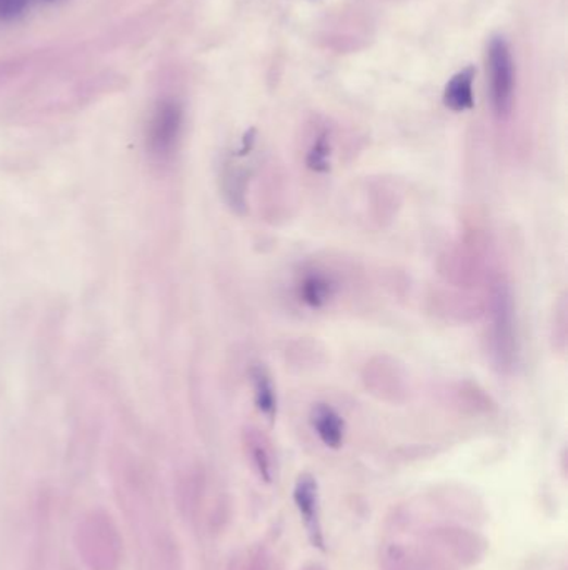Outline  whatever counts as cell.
I'll use <instances>...</instances> for the list:
<instances>
[{
    "mask_svg": "<svg viewBox=\"0 0 568 570\" xmlns=\"http://www.w3.org/2000/svg\"><path fill=\"white\" fill-rule=\"evenodd\" d=\"M491 351L501 373L512 371L517 361L516 308L505 283H498L492 298Z\"/></svg>",
    "mask_w": 568,
    "mask_h": 570,
    "instance_id": "1",
    "label": "cell"
},
{
    "mask_svg": "<svg viewBox=\"0 0 568 570\" xmlns=\"http://www.w3.org/2000/svg\"><path fill=\"white\" fill-rule=\"evenodd\" d=\"M488 81H491L492 106L498 118H507L516 94V65L512 52L504 37H492L487 49Z\"/></svg>",
    "mask_w": 568,
    "mask_h": 570,
    "instance_id": "2",
    "label": "cell"
},
{
    "mask_svg": "<svg viewBox=\"0 0 568 570\" xmlns=\"http://www.w3.org/2000/svg\"><path fill=\"white\" fill-rule=\"evenodd\" d=\"M182 109L172 100H164L154 110L147 128V149L156 159L166 160L177 149L182 132Z\"/></svg>",
    "mask_w": 568,
    "mask_h": 570,
    "instance_id": "3",
    "label": "cell"
},
{
    "mask_svg": "<svg viewBox=\"0 0 568 570\" xmlns=\"http://www.w3.org/2000/svg\"><path fill=\"white\" fill-rule=\"evenodd\" d=\"M293 502L301 516L302 525L312 546L325 550L324 525H322L321 490L317 478L312 474H301L293 486Z\"/></svg>",
    "mask_w": 568,
    "mask_h": 570,
    "instance_id": "4",
    "label": "cell"
},
{
    "mask_svg": "<svg viewBox=\"0 0 568 570\" xmlns=\"http://www.w3.org/2000/svg\"><path fill=\"white\" fill-rule=\"evenodd\" d=\"M337 291H339V286L334 276L317 269L305 272L297 286V294L302 304L311 308H324L336 298Z\"/></svg>",
    "mask_w": 568,
    "mask_h": 570,
    "instance_id": "5",
    "label": "cell"
},
{
    "mask_svg": "<svg viewBox=\"0 0 568 570\" xmlns=\"http://www.w3.org/2000/svg\"><path fill=\"white\" fill-rule=\"evenodd\" d=\"M311 425L321 442L328 449H340L346 440V421L328 404H315L311 411Z\"/></svg>",
    "mask_w": 568,
    "mask_h": 570,
    "instance_id": "6",
    "label": "cell"
},
{
    "mask_svg": "<svg viewBox=\"0 0 568 570\" xmlns=\"http://www.w3.org/2000/svg\"><path fill=\"white\" fill-rule=\"evenodd\" d=\"M245 447H247L249 458L252 468L257 472L258 478L264 484H273L276 481V461L270 446L258 430H249L245 434Z\"/></svg>",
    "mask_w": 568,
    "mask_h": 570,
    "instance_id": "7",
    "label": "cell"
},
{
    "mask_svg": "<svg viewBox=\"0 0 568 570\" xmlns=\"http://www.w3.org/2000/svg\"><path fill=\"white\" fill-rule=\"evenodd\" d=\"M473 78H475V69L466 68L448 81L444 90V104L447 109L454 112L472 109Z\"/></svg>",
    "mask_w": 568,
    "mask_h": 570,
    "instance_id": "8",
    "label": "cell"
},
{
    "mask_svg": "<svg viewBox=\"0 0 568 570\" xmlns=\"http://www.w3.org/2000/svg\"><path fill=\"white\" fill-rule=\"evenodd\" d=\"M251 376L252 386H254L255 405H257L258 412H261L268 422L276 421L279 401H277L276 386H274L273 377L267 373V368L261 364L252 367Z\"/></svg>",
    "mask_w": 568,
    "mask_h": 570,
    "instance_id": "9",
    "label": "cell"
},
{
    "mask_svg": "<svg viewBox=\"0 0 568 570\" xmlns=\"http://www.w3.org/2000/svg\"><path fill=\"white\" fill-rule=\"evenodd\" d=\"M330 156H333V146H330V137L327 134H322L317 141L314 142V146L309 150L307 167L314 172H327L330 169Z\"/></svg>",
    "mask_w": 568,
    "mask_h": 570,
    "instance_id": "10",
    "label": "cell"
},
{
    "mask_svg": "<svg viewBox=\"0 0 568 570\" xmlns=\"http://www.w3.org/2000/svg\"><path fill=\"white\" fill-rule=\"evenodd\" d=\"M28 0H0V21H14L24 14Z\"/></svg>",
    "mask_w": 568,
    "mask_h": 570,
    "instance_id": "11",
    "label": "cell"
},
{
    "mask_svg": "<svg viewBox=\"0 0 568 570\" xmlns=\"http://www.w3.org/2000/svg\"><path fill=\"white\" fill-rule=\"evenodd\" d=\"M43 2H59V0H43Z\"/></svg>",
    "mask_w": 568,
    "mask_h": 570,
    "instance_id": "12",
    "label": "cell"
},
{
    "mask_svg": "<svg viewBox=\"0 0 568 570\" xmlns=\"http://www.w3.org/2000/svg\"><path fill=\"white\" fill-rule=\"evenodd\" d=\"M307 570H321V569H318V567H312V569H307Z\"/></svg>",
    "mask_w": 568,
    "mask_h": 570,
    "instance_id": "13",
    "label": "cell"
}]
</instances>
